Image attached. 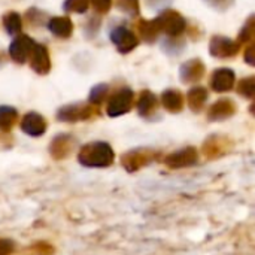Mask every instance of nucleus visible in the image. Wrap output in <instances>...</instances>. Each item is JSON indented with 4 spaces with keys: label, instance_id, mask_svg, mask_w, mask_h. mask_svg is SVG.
Instances as JSON below:
<instances>
[{
    "label": "nucleus",
    "instance_id": "30",
    "mask_svg": "<svg viewBox=\"0 0 255 255\" xmlns=\"http://www.w3.org/2000/svg\"><path fill=\"white\" fill-rule=\"evenodd\" d=\"M12 250H13L12 242L0 239V255H9L12 253Z\"/></svg>",
    "mask_w": 255,
    "mask_h": 255
},
{
    "label": "nucleus",
    "instance_id": "7",
    "mask_svg": "<svg viewBox=\"0 0 255 255\" xmlns=\"http://www.w3.org/2000/svg\"><path fill=\"white\" fill-rule=\"evenodd\" d=\"M93 115V109L88 105H69L64 106L58 111V120L61 121H69V123H75V121H81V120H87Z\"/></svg>",
    "mask_w": 255,
    "mask_h": 255
},
{
    "label": "nucleus",
    "instance_id": "28",
    "mask_svg": "<svg viewBox=\"0 0 255 255\" xmlns=\"http://www.w3.org/2000/svg\"><path fill=\"white\" fill-rule=\"evenodd\" d=\"M90 1L94 6V9L100 13H106L112 6V0H90Z\"/></svg>",
    "mask_w": 255,
    "mask_h": 255
},
{
    "label": "nucleus",
    "instance_id": "10",
    "mask_svg": "<svg viewBox=\"0 0 255 255\" xmlns=\"http://www.w3.org/2000/svg\"><path fill=\"white\" fill-rule=\"evenodd\" d=\"M197 161V152L194 148H185V149H181L172 155L167 157L166 163L169 167H173V169H178V167H187V166H191Z\"/></svg>",
    "mask_w": 255,
    "mask_h": 255
},
{
    "label": "nucleus",
    "instance_id": "4",
    "mask_svg": "<svg viewBox=\"0 0 255 255\" xmlns=\"http://www.w3.org/2000/svg\"><path fill=\"white\" fill-rule=\"evenodd\" d=\"M34 42L31 37L25 36V34H18L16 39L10 43V48H9V54L12 57L13 61L16 63H25L30 60L31 57V52L34 49Z\"/></svg>",
    "mask_w": 255,
    "mask_h": 255
},
{
    "label": "nucleus",
    "instance_id": "27",
    "mask_svg": "<svg viewBox=\"0 0 255 255\" xmlns=\"http://www.w3.org/2000/svg\"><path fill=\"white\" fill-rule=\"evenodd\" d=\"M253 36H254V18L251 16V18L247 21L245 27L242 28L241 36H239V40H241V42H248V40L253 39Z\"/></svg>",
    "mask_w": 255,
    "mask_h": 255
},
{
    "label": "nucleus",
    "instance_id": "23",
    "mask_svg": "<svg viewBox=\"0 0 255 255\" xmlns=\"http://www.w3.org/2000/svg\"><path fill=\"white\" fill-rule=\"evenodd\" d=\"M90 6V0H66L63 7L67 12H78L82 13L88 9Z\"/></svg>",
    "mask_w": 255,
    "mask_h": 255
},
{
    "label": "nucleus",
    "instance_id": "1",
    "mask_svg": "<svg viewBox=\"0 0 255 255\" xmlns=\"http://www.w3.org/2000/svg\"><path fill=\"white\" fill-rule=\"evenodd\" d=\"M78 158L79 163L88 167H106L114 161V151L105 142H93L82 146Z\"/></svg>",
    "mask_w": 255,
    "mask_h": 255
},
{
    "label": "nucleus",
    "instance_id": "5",
    "mask_svg": "<svg viewBox=\"0 0 255 255\" xmlns=\"http://www.w3.org/2000/svg\"><path fill=\"white\" fill-rule=\"evenodd\" d=\"M111 40L114 42V45L117 46V49L121 54H127V52L133 51L139 43L137 36L126 27L114 28L111 33Z\"/></svg>",
    "mask_w": 255,
    "mask_h": 255
},
{
    "label": "nucleus",
    "instance_id": "14",
    "mask_svg": "<svg viewBox=\"0 0 255 255\" xmlns=\"http://www.w3.org/2000/svg\"><path fill=\"white\" fill-rule=\"evenodd\" d=\"M149 160H151V152L131 151V152H128V154H126L123 157V166L128 172H134V170L140 169L142 166H145L146 163H149Z\"/></svg>",
    "mask_w": 255,
    "mask_h": 255
},
{
    "label": "nucleus",
    "instance_id": "15",
    "mask_svg": "<svg viewBox=\"0 0 255 255\" xmlns=\"http://www.w3.org/2000/svg\"><path fill=\"white\" fill-rule=\"evenodd\" d=\"M48 28L57 37H69L73 31L72 21L67 16H54L48 22Z\"/></svg>",
    "mask_w": 255,
    "mask_h": 255
},
{
    "label": "nucleus",
    "instance_id": "16",
    "mask_svg": "<svg viewBox=\"0 0 255 255\" xmlns=\"http://www.w3.org/2000/svg\"><path fill=\"white\" fill-rule=\"evenodd\" d=\"M161 105L170 112H181L184 108V96L178 90H166L161 94Z\"/></svg>",
    "mask_w": 255,
    "mask_h": 255
},
{
    "label": "nucleus",
    "instance_id": "31",
    "mask_svg": "<svg viewBox=\"0 0 255 255\" xmlns=\"http://www.w3.org/2000/svg\"><path fill=\"white\" fill-rule=\"evenodd\" d=\"M245 60H247L250 64H254V46H253V45L248 48V51H247V54H245Z\"/></svg>",
    "mask_w": 255,
    "mask_h": 255
},
{
    "label": "nucleus",
    "instance_id": "6",
    "mask_svg": "<svg viewBox=\"0 0 255 255\" xmlns=\"http://www.w3.org/2000/svg\"><path fill=\"white\" fill-rule=\"evenodd\" d=\"M209 51L214 57L217 58H230L235 57L239 51V45L224 36H214L211 39Z\"/></svg>",
    "mask_w": 255,
    "mask_h": 255
},
{
    "label": "nucleus",
    "instance_id": "11",
    "mask_svg": "<svg viewBox=\"0 0 255 255\" xmlns=\"http://www.w3.org/2000/svg\"><path fill=\"white\" fill-rule=\"evenodd\" d=\"M211 85L218 93L230 91L235 85V73L230 69H218L212 75Z\"/></svg>",
    "mask_w": 255,
    "mask_h": 255
},
{
    "label": "nucleus",
    "instance_id": "24",
    "mask_svg": "<svg viewBox=\"0 0 255 255\" xmlns=\"http://www.w3.org/2000/svg\"><path fill=\"white\" fill-rule=\"evenodd\" d=\"M238 91L241 96H245L248 99H251L255 93V79L254 78H247L244 81H241L239 87H238Z\"/></svg>",
    "mask_w": 255,
    "mask_h": 255
},
{
    "label": "nucleus",
    "instance_id": "13",
    "mask_svg": "<svg viewBox=\"0 0 255 255\" xmlns=\"http://www.w3.org/2000/svg\"><path fill=\"white\" fill-rule=\"evenodd\" d=\"M235 111H236V106H235V103L232 100L221 99V100H218L217 103H214L211 106L208 115H209V120L218 121V120H226V118L232 117L235 114Z\"/></svg>",
    "mask_w": 255,
    "mask_h": 255
},
{
    "label": "nucleus",
    "instance_id": "20",
    "mask_svg": "<svg viewBox=\"0 0 255 255\" xmlns=\"http://www.w3.org/2000/svg\"><path fill=\"white\" fill-rule=\"evenodd\" d=\"M70 151V137L69 136H58L54 139V142L51 143V154L55 158H63L69 154Z\"/></svg>",
    "mask_w": 255,
    "mask_h": 255
},
{
    "label": "nucleus",
    "instance_id": "9",
    "mask_svg": "<svg viewBox=\"0 0 255 255\" xmlns=\"http://www.w3.org/2000/svg\"><path fill=\"white\" fill-rule=\"evenodd\" d=\"M21 128L24 133H27L30 136H40L46 130V123L42 115H39L36 112H30L22 118Z\"/></svg>",
    "mask_w": 255,
    "mask_h": 255
},
{
    "label": "nucleus",
    "instance_id": "18",
    "mask_svg": "<svg viewBox=\"0 0 255 255\" xmlns=\"http://www.w3.org/2000/svg\"><path fill=\"white\" fill-rule=\"evenodd\" d=\"M157 103H158V99L151 91H143L140 93L136 106L140 115H149L157 108Z\"/></svg>",
    "mask_w": 255,
    "mask_h": 255
},
{
    "label": "nucleus",
    "instance_id": "21",
    "mask_svg": "<svg viewBox=\"0 0 255 255\" xmlns=\"http://www.w3.org/2000/svg\"><path fill=\"white\" fill-rule=\"evenodd\" d=\"M3 27L4 30L12 34V36H18L19 31H21V16L16 13V12H7L4 16H3Z\"/></svg>",
    "mask_w": 255,
    "mask_h": 255
},
{
    "label": "nucleus",
    "instance_id": "26",
    "mask_svg": "<svg viewBox=\"0 0 255 255\" xmlns=\"http://www.w3.org/2000/svg\"><path fill=\"white\" fill-rule=\"evenodd\" d=\"M118 7L123 12H126V13H128L131 16L137 15V12H139V3H137V0H118Z\"/></svg>",
    "mask_w": 255,
    "mask_h": 255
},
{
    "label": "nucleus",
    "instance_id": "17",
    "mask_svg": "<svg viewBox=\"0 0 255 255\" xmlns=\"http://www.w3.org/2000/svg\"><path fill=\"white\" fill-rule=\"evenodd\" d=\"M187 100H188V105L193 111L199 112L206 100H208V91L203 88V87H194L188 91V96H187Z\"/></svg>",
    "mask_w": 255,
    "mask_h": 255
},
{
    "label": "nucleus",
    "instance_id": "22",
    "mask_svg": "<svg viewBox=\"0 0 255 255\" xmlns=\"http://www.w3.org/2000/svg\"><path fill=\"white\" fill-rule=\"evenodd\" d=\"M18 112L10 106H0V128L9 130L16 123Z\"/></svg>",
    "mask_w": 255,
    "mask_h": 255
},
{
    "label": "nucleus",
    "instance_id": "29",
    "mask_svg": "<svg viewBox=\"0 0 255 255\" xmlns=\"http://www.w3.org/2000/svg\"><path fill=\"white\" fill-rule=\"evenodd\" d=\"M208 4H211L212 7H215V9H221V10H224V9H227L232 3H233V0H205Z\"/></svg>",
    "mask_w": 255,
    "mask_h": 255
},
{
    "label": "nucleus",
    "instance_id": "12",
    "mask_svg": "<svg viewBox=\"0 0 255 255\" xmlns=\"http://www.w3.org/2000/svg\"><path fill=\"white\" fill-rule=\"evenodd\" d=\"M203 73H205V66L197 58L190 60V61H187V63H184L181 66V79L184 82H187V84L200 81Z\"/></svg>",
    "mask_w": 255,
    "mask_h": 255
},
{
    "label": "nucleus",
    "instance_id": "19",
    "mask_svg": "<svg viewBox=\"0 0 255 255\" xmlns=\"http://www.w3.org/2000/svg\"><path fill=\"white\" fill-rule=\"evenodd\" d=\"M139 33L145 42H154L160 34V27L157 19L152 21H140L139 22Z\"/></svg>",
    "mask_w": 255,
    "mask_h": 255
},
{
    "label": "nucleus",
    "instance_id": "25",
    "mask_svg": "<svg viewBox=\"0 0 255 255\" xmlns=\"http://www.w3.org/2000/svg\"><path fill=\"white\" fill-rule=\"evenodd\" d=\"M108 85L102 84V85H97L91 90V94H90V102L94 103V105H99L105 100V97L108 96Z\"/></svg>",
    "mask_w": 255,
    "mask_h": 255
},
{
    "label": "nucleus",
    "instance_id": "2",
    "mask_svg": "<svg viewBox=\"0 0 255 255\" xmlns=\"http://www.w3.org/2000/svg\"><path fill=\"white\" fill-rule=\"evenodd\" d=\"M155 19L158 22L160 31H164L169 36H179L185 28V19L172 9H164Z\"/></svg>",
    "mask_w": 255,
    "mask_h": 255
},
{
    "label": "nucleus",
    "instance_id": "8",
    "mask_svg": "<svg viewBox=\"0 0 255 255\" xmlns=\"http://www.w3.org/2000/svg\"><path fill=\"white\" fill-rule=\"evenodd\" d=\"M30 66L36 73L45 75L51 69V60L48 49L43 45H34V49L30 57Z\"/></svg>",
    "mask_w": 255,
    "mask_h": 255
},
{
    "label": "nucleus",
    "instance_id": "3",
    "mask_svg": "<svg viewBox=\"0 0 255 255\" xmlns=\"http://www.w3.org/2000/svg\"><path fill=\"white\" fill-rule=\"evenodd\" d=\"M134 102V94L130 88H123L120 91H117L108 105V114L111 117H120L123 114H127Z\"/></svg>",
    "mask_w": 255,
    "mask_h": 255
}]
</instances>
